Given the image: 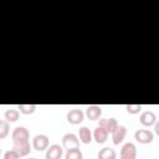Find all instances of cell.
Returning <instances> with one entry per match:
<instances>
[{
  "label": "cell",
  "instance_id": "13",
  "mask_svg": "<svg viewBox=\"0 0 159 159\" xmlns=\"http://www.w3.org/2000/svg\"><path fill=\"white\" fill-rule=\"evenodd\" d=\"M108 134H109V133H108L104 128H102V127H97V128L94 129V132H93V139L96 140V143L102 144V143H104V142L107 140Z\"/></svg>",
  "mask_w": 159,
  "mask_h": 159
},
{
  "label": "cell",
  "instance_id": "19",
  "mask_svg": "<svg viewBox=\"0 0 159 159\" xmlns=\"http://www.w3.org/2000/svg\"><path fill=\"white\" fill-rule=\"evenodd\" d=\"M9 130H10L9 122H7L6 119L0 120V138H1V139H4V138H6V137H7Z\"/></svg>",
  "mask_w": 159,
  "mask_h": 159
},
{
  "label": "cell",
  "instance_id": "12",
  "mask_svg": "<svg viewBox=\"0 0 159 159\" xmlns=\"http://www.w3.org/2000/svg\"><path fill=\"white\" fill-rule=\"evenodd\" d=\"M14 147L12 149L16 150L19 153L20 157H26L30 154L31 152V144H30V140H26V142H20V143H12Z\"/></svg>",
  "mask_w": 159,
  "mask_h": 159
},
{
  "label": "cell",
  "instance_id": "6",
  "mask_svg": "<svg viewBox=\"0 0 159 159\" xmlns=\"http://www.w3.org/2000/svg\"><path fill=\"white\" fill-rule=\"evenodd\" d=\"M63 154V147L60 144H52L46 149V159H61Z\"/></svg>",
  "mask_w": 159,
  "mask_h": 159
},
{
  "label": "cell",
  "instance_id": "1",
  "mask_svg": "<svg viewBox=\"0 0 159 159\" xmlns=\"http://www.w3.org/2000/svg\"><path fill=\"white\" fill-rule=\"evenodd\" d=\"M12 143H20V142H26L30 139V133L25 127H16L12 130L11 134Z\"/></svg>",
  "mask_w": 159,
  "mask_h": 159
},
{
  "label": "cell",
  "instance_id": "5",
  "mask_svg": "<svg viewBox=\"0 0 159 159\" xmlns=\"http://www.w3.org/2000/svg\"><path fill=\"white\" fill-rule=\"evenodd\" d=\"M120 159H137V148L133 143H125L120 149Z\"/></svg>",
  "mask_w": 159,
  "mask_h": 159
},
{
  "label": "cell",
  "instance_id": "9",
  "mask_svg": "<svg viewBox=\"0 0 159 159\" xmlns=\"http://www.w3.org/2000/svg\"><path fill=\"white\" fill-rule=\"evenodd\" d=\"M125 134H127V128L124 125H118L113 132H112V140H113V144L114 145H118L120 144L124 138H125Z\"/></svg>",
  "mask_w": 159,
  "mask_h": 159
},
{
  "label": "cell",
  "instance_id": "16",
  "mask_svg": "<svg viewBox=\"0 0 159 159\" xmlns=\"http://www.w3.org/2000/svg\"><path fill=\"white\" fill-rule=\"evenodd\" d=\"M65 159H83V154L80 148L68 149L65 154Z\"/></svg>",
  "mask_w": 159,
  "mask_h": 159
},
{
  "label": "cell",
  "instance_id": "20",
  "mask_svg": "<svg viewBox=\"0 0 159 159\" xmlns=\"http://www.w3.org/2000/svg\"><path fill=\"white\" fill-rule=\"evenodd\" d=\"M125 109L130 114H137V113H139L142 111V104H127Z\"/></svg>",
  "mask_w": 159,
  "mask_h": 159
},
{
  "label": "cell",
  "instance_id": "15",
  "mask_svg": "<svg viewBox=\"0 0 159 159\" xmlns=\"http://www.w3.org/2000/svg\"><path fill=\"white\" fill-rule=\"evenodd\" d=\"M98 159H116L117 158V153L114 149L109 148V147H106L103 149H101L98 152Z\"/></svg>",
  "mask_w": 159,
  "mask_h": 159
},
{
  "label": "cell",
  "instance_id": "14",
  "mask_svg": "<svg viewBox=\"0 0 159 159\" xmlns=\"http://www.w3.org/2000/svg\"><path fill=\"white\" fill-rule=\"evenodd\" d=\"M78 137H80V140L84 144H88L92 142V133L91 130L87 128V127H81L80 130H78Z\"/></svg>",
  "mask_w": 159,
  "mask_h": 159
},
{
  "label": "cell",
  "instance_id": "3",
  "mask_svg": "<svg viewBox=\"0 0 159 159\" xmlns=\"http://www.w3.org/2000/svg\"><path fill=\"white\" fill-rule=\"evenodd\" d=\"M62 147L65 149H73V148H80V140L78 137L73 133H67L62 137Z\"/></svg>",
  "mask_w": 159,
  "mask_h": 159
},
{
  "label": "cell",
  "instance_id": "11",
  "mask_svg": "<svg viewBox=\"0 0 159 159\" xmlns=\"http://www.w3.org/2000/svg\"><path fill=\"white\" fill-rule=\"evenodd\" d=\"M119 124H118V122H117V119L116 118H101L99 120H98V127H102V128H104L108 133H111L112 134V132L118 127Z\"/></svg>",
  "mask_w": 159,
  "mask_h": 159
},
{
  "label": "cell",
  "instance_id": "18",
  "mask_svg": "<svg viewBox=\"0 0 159 159\" xmlns=\"http://www.w3.org/2000/svg\"><path fill=\"white\" fill-rule=\"evenodd\" d=\"M17 109L22 114H32L36 111V106L35 104H19Z\"/></svg>",
  "mask_w": 159,
  "mask_h": 159
},
{
  "label": "cell",
  "instance_id": "23",
  "mask_svg": "<svg viewBox=\"0 0 159 159\" xmlns=\"http://www.w3.org/2000/svg\"><path fill=\"white\" fill-rule=\"evenodd\" d=\"M27 159H37V158H27Z\"/></svg>",
  "mask_w": 159,
  "mask_h": 159
},
{
  "label": "cell",
  "instance_id": "10",
  "mask_svg": "<svg viewBox=\"0 0 159 159\" xmlns=\"http://www.w3.org/2000/svg\"><path fill=\"white\" fill-rule=\"evenodd\" d=\"M84 114L91 120H99L101 117H102V108L99 106H96V104L88 106L86 108V113Z\"/></svg>",
  "mask_w": 159,
  "mask_h": 159
},
{
  "label": "cell",
  "instance_id": "8",
  "mask_svg": "<svg viewBox=\"0 0 159 159\" xmlns=\"http://www.w3.org/2000/svg\"><path fill=\"white\" fill-rule=\"evenodd\" d=\"M139 120H140V124L144 125V127H150V125H154L157 123V116L154 112L152 111H145L140 114L139 117Z\"/></svg>",
  "mask_w": 159,
  "mask_h": 159
},
{
  "label": "cell",
  "instance_id": "2",
  "mask_svg": "<svg viewBox=\"0 0 159 159\" xmlns=\"http://www.w3.org/2000/svg\"><path fill=\"white\" fill-rule=\"evenodd\" d=\"M134 139H135L138 143L149 144V143L153 142L154 134H153V132H150V130H148V129H138V130L134 133Z\"/></svg>",
  "mask_w": 159,
  "mask_h": 159
},
{
  "label": "cell",
  "instance_id": "4",
  "mask_svg": "<svg viewBox=\"0 0 159 159\" xmlns=\"http://www.w3.org/2000/svg\"><path fill=\"white\" fill-rule=\"evenodd\" d=\"M48 144H50L48 137L45 135V134H37L32 139V148L35 150H39V152H42V150L47 149L48 148Z\"/></svg>",
  "mask_w": 159,
  "mask_h": 159
},
{
  "label": "cell",
  "instance_id": "21",
  "mask_svg": "<svg viewBox=\"0 0 159 159\" xmlns=\"http://www.w3.org/2000/svg\"><path fill=\"white\" fill-rule=\"evenodd\" d=\"M19 158H20L19 153L14 149H10V150L5 152V154H4V159H19Z\"/></svg>",
  "mask_w": 159,
  "mask_h": 159
},
{
  "label": "cell",
  "instance_id": "7",
  "mask_svg": "<svg viewBox=\"0 0 159 159\" xmlns=\"http://www.w3.org/2000/svg\"><path fill=\"white\" fill-rule=\"evenodd\" d=\"M84 116H86V114H84L81 109L73 108V109H71V111L67 113V122L71 123V124H80V123L83 122Z\"/></svg>",
  "mask_w": 159,
  "mask_h": 159
},
{
  "label": "cell",
  "instance_id": "22",
  "mask_svg": "<svg viewBox=\"0 0 159 159\" xmlns=\"http://www.w3.org/2000/svg\"><path fill=\"white\" fill-rule=\"evenodd\" d=\"M154 130H155V134L159 137V120H157V123L154 124Z\"/></svg>",
  "mask_w": 159,
  "mask_h": 159
},
{
  "label": "cell",
  "instance_id": "17",
  "mask_svg": "<svg viewBox=\"0 0 159 159\" xmlns=\"http://www.w3.org/2000/svg\"><path fill=\"white\" fill-rule=\"evenodd\" d=\"M4 117L7 122H16L20 117V111L17 109H7L5 113H4Z\"/></svg>",
  "mask_w": 159,
  "mask_h": 159
}]
</instances>
